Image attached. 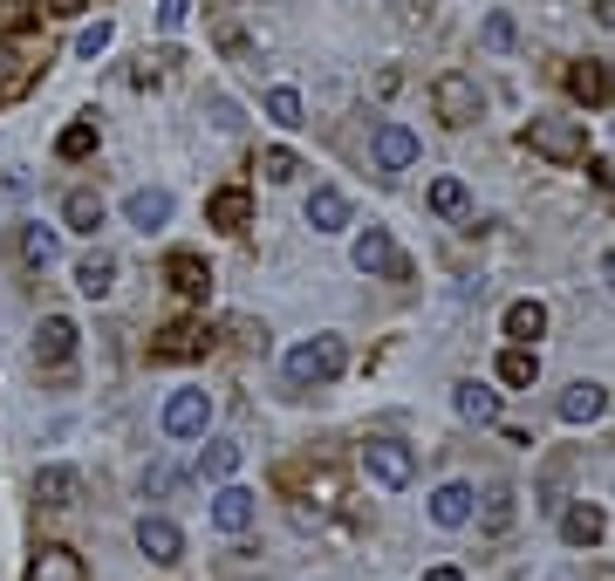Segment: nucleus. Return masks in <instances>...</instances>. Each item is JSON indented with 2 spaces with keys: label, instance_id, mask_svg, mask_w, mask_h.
Instances as JSON below:
<instances>
[{
  "label": "nucleus",
  "instance_id": "nucleus-1",
  "mask_svg": "<svg viewBox=\"0 0 615 581\" xmlns=\"http://www.w3.org/2000/svg\"><path fill=\"white\" fill-rule=\"evenodd\" d=\"M342 363H349L342 336H308V342H294V349H288V384H294V390L336 384V376H342Z\"/></svg>",
  "mask_w": 615,
  "mask_h": 581
},
{
  "label": "nucleus",
  "instance_id": "nucleus-2",
  "mask_svg": "<svg viewBox=\"0 0 615 581\" xmlns=\"http://www.w3.org/2000/svg\"><path fill=\"white\" fill-rule=\"evenodd\" d=\"M520 144L533 150V158H554V165H581L588 158V131H581V117H533Z\"/></svg>",
  "mask_w": 615,
  "mask_h": 581
},
{
  "label": "nucleus",
  "instance_id": "nucleus-3",
  "mask_svg": "<svg viewBox=\"0 0 615 581\" xmlns=\"http://www.w3.org/2000/svg\"><path fill=\"white\" fill-rule=\"evenodd\" d=\"M431 110H438V123H445V131H466V123L485 110V89L472 83L466 69H445L438 83H431Z\"/></svg>",
  "mask_w": 615,
  "mask_h": 581
},
{
  "label": "nucleus",
  "instance_id": "nucleus-4",
  "mask_svg": "<svg viewBox=\"0 0 615 581\" xmlns=\"http://www.w3.org/2000/svg\"><path fill=\"white\" fill-rule=\"evenodd\" d=\"M363 472L376 479L383 493H403L410 479H418V451H410L403 438H370L363 445Z\"/></svg>",
  "mask_w": 615,
  "mask_h": 581
},
{
  "label": "nucleus",
  "instance_id": "nucleus-5",
  "mask_svg": "<svg viewBox=\"0 0 615 581\" xmlns=\"http://www.w3.org/2000/svg\"><path fill=\"white\" fill-rule=\"evenodd\" d=\"M349 261H355V274H390V281H410V261L397 254L390 226H363L355 246H349Z\"/></svg>",
  "mask_w": 615,
  "mask_h": 581
},
{
  "label": "nucleus",
  "instance_id": "nucleus-6",
  "mask_svg": "<svg viewBox=\"0 0 615 581\" xmlns=\"http://www.w3.org/2000/svg\"><path fill=\"white\" fill-rule=\"evenodd\" d=\"M75 342H83V328H75L69 315H41L28 356H35V370H69L75 363Z\"/></svg>",
  "mask_w": 615,
  "mask_h": 581
},
{
  "label": "nucleus",
  "instance_id": "nucleus-7",
  "mask_svg": "<svg viewBox=\"0 0 615 581\" xmlns=\"http://www.w3.org/2000/svg\"><path fill=\"white\" fill-rule=\"evenodd\" d=\"M8 246H14V261L28 267V274H41V267H56V226H41V219H14L8 226Z\"/></svg>",
  "mask_w": 615,
  "mask_h": 581
},
{
  "label": "nucleus",
  "instance_id": "nucleus-8",
  "mask_svg": "<svg viewBox=\"0 0 615 581\" xmlns=\"http://www.w3.org/2000/svg\"><path fill=\"white\" fill-rule=\"evenodd\" d=\"M213 424V397L205 390H171L165 397V438H205Z\"/></svg>",
  "mask_w": 615,
  "mask_h": 581
},
{
  "label": "nucleus",
  "instance_id": "nucleus-9",
  "mask_svg": "<svg viewBox=\"0 0 615 581\" xmlns=\"http://www.w3.org/2000/svg\"><path fill=\"white\" fill-rule=\"evenodd\" d=\"M137 554H144V561H158V568H178V561H185V534H178V520L144 513L137 520Z\"/></svg>",
  "mask_w": 615,
  "mask_h": 581
},
{
  "label": "nucleus",
  "instance_id": "nucleus-10",
  "mask_svg": "<svg viewBox=\"0 0 615 581\" xmlns=\"http://www.w3.org/2000/svg\"><path fill=\"white\" fill-rule=\"evenodd\" d=\"M205 349H213V336H205L198 322H171L150 336V363H198Z\"/></svg>",
  "mask_w": 615,
  "mask_h": 581
},
{
  "label": "nucleus",
  "instance_id": "nucleus-11",
  "mask_svg": "<svg viewBox=\"0 0 615 581\" xmlns=\"http://www.w3.org/2000/svg\"><path fill=\"white\" fill-rule=\"evenodd\" d=\"M370 158H376V171H410V165L424 158V144H418V131H410V123H376Z\"/></svg>",
  "mask_w": 615,
  "mask_h": 581
},
{
  "label": "nucleus",
  "instance_id": "nucleus-12",
  "mask_svg": "<svg viewBox=\"0 0 615 581\" xmlns=\"http://www.w3.org/2000/svg\"><path fill=\"white\" fill-rule=\"evenodd\" d=\"M253 513H261V499H253L246 486H233V479H219V493H213V526L219 534H246Z\"/></svg>",
  "mask_w": 615,
  "mask_h": 581
},
{
  "label": "nucleus",
  "instance_id": "nucleus-13",
  "mask_svg": "<svg viewBox=\"0 0 615 581\" xmlns=\"http://www.w3.org/2000/svg\"><path fill=\"white\" fill-rule=\"evenodd\" d=\"M602 534H608V513L595 499H568V507H560V541L568 547H595Z\"/></svg>",
  "mask_w": 615,
  "mask_h": 581
},
{
  "label": "nucleus",
  "instance_id": "nucleus-14",
  "mask_svg": "<svg viewBox=\"0 0 615 581\" xmlns=\"http://www.w3.org/2000/svg\"><path fill=\"white\" fill-rule=\"evenodd\" d=\"M35 499L56 507V513H69L75 499H83V472H75V465H41L35 472Z\"/></svg>",
  "mask_w": 615,
  "mask_h": 581
},
{
  "label": "nucleus",
  "instance_id": "nucleus-15",
  "mask_svg": "<svg viewBox=\"0 0 615 581\" xmlns=\"http://www.w3.org/2000/svg\"><path fill=\"white\" fill-rule=\"evenodd\" d=\"M102 219H110V206H102V192H89V185H75V192L62 198V226H69V233H83V240H96V233H102Z\"/></svg>",
  "mask_w": 615,
  "mask_h": 581
},
{
  "label": "nucleus",
  "instance_id": "nucleus-16",
  "mask_svg": "<svg viewBox=\"0 0 615 581\" xmlns=\"http://www.w3.org/2000/svg\"><path fill=\"white\" fill-rule=\"evenodd\" d=\"M123 219H131L137 233H158V226L171 219V192L165 185H137L131 198H123Z\"/></svg>",
  "mask_w": 615,
  "mask_h": 581
},
{
  "label": "nucleus",
  "instance_id": "nucleus-17",
  "mask_svg": "<svg viewBox=\"0 0 615 581\" xmlns=\"http://www.w3.org/2000/svg\"><path fill=\"white\" fill-rule=\"evenodd\" d=\"M205 219H213L219 233H240V226L253 219V192L246 185H219L213 198H205Z\"/></svg>",
  "mask_w": 615,
  "mask_h": 581
},
{
  "label": "nucleus",
  "instance_id": "nucleus-18",
  "mask_svg": "<svg viewBox=\"0 0 615 581\" xmlns=\"http://www.w3.org/2000/svg\"><path fill=\"white\" fill-rule=\"evenodd\" d=\"M554 411H560V424H595V417L608 411V390H602V384H568Z\"/></svg>",
  "mask_w": 615,
  "mask_h": 581
},
{
  "label": "nucleus",
  "instance_id": "nucleus-19",
  "mask_svg": "<svg viewBox=\"0 0 615 581\" xmlns=\"http://www.w3.org/2000/svg\"><path fill=\"white\" fill-rule=\"evenodd\" d=\"M165 281L185 294V301H205V294H213V267H205L198 254H171L165 261Z\"/></svg>",
  "mask_w": 615,
  "mask_h": 581
},
{
  "label": "nucleus",
  "instance_id": "nucleus-20",
  "mask_svg": "<svg viewBox=\"0 0 615 581\" xmlns=\"http://www.w3.org/2000/svg\"><path fill=\"white\" fill-rule=\"evenodd\" d=\"M308 226H315V233H342V226H349V192L315 185V192H308Z\"/></svg>",
  "mask_w": 615,
  "mask_h": 581
},
{
  "label": "nucleus",
  "instance_id": "nucleus-21",
  "mask_svg": "<svg viewBox=\"0 0 615 581\" xmlns=\"http://www.w3.org/2000/svg\"><path fill=\"white\" fill-rule=\"evenodd\" d=\"M28 581H89V574H83V554L75 547H35Z\"/></svg>",
  "mask_w": 615,
  "mask_h": 581
},
{
  "label": "nucleus",
  "instance_id": "nucleus-22",
  "mask_svg": "<svg viewBox=\"0 0 615 581\" xmlns=\"http://www.w3.org/2000/svg\"><path fill=\"white\" fill-rule=\"evenodd\" d=\"M431 526H445V534H451V526H472V486L451 479V486L431 493Z\"/></svg>",
  "mask_w": 615,
  "mask_h": 581
},
{
  "label": "nucleus",
  "instance_id": "nucleus-23",
  "mask_svg": "<svg viewBox=\"0 0 615 581\" xmlns=\"http://www.w3.org/2000/svg\"><path fill=\"white\" fill-rule=\"evenodd\" d=\"M499 384L506 390H533V384H541V349H533V342H512L506 356H499Z\"/></svg>",
  "mask_w": 615,
  "mask_h": 581
},
{
  "label": "nucleus",
  "instance_id": "nucleus-24",
  "mask_svg": "<svg viewBox=\"0 0 615 581\" xmlns=\"http://www.w3.org/2000/svg\"><path fill=\"white\" fill-rule=\"evenodd\" d=\"M568 89L581 96V104H608V96H615V75H608V62L588 56V62H575V69H568Z\"/></svg>",
  "mask_w": 615,
  "mask_h": 581
},
{
  "label": "nucleus",
  "instance_id": "nucleus-25",
  "mask_svg": "<svg viewBox=\"0 0 615 581\" xmlns=\"http://www.w3.org/2000/svg\"><path fill=\"white\" fill-rule=\"evenodd\" d=\"M75 288H83L89 301H102V294L117 288V254H102V246H96V254H83V261H75Z\"/></svg>",
  "mask_w": 615,
  "mask_h": 581
},
{
  "label": "nucleus",
  "instance_id": "nucleus-26",
  "mask_svg": "<svg viewBox=\"0 0 615 581\" xmlns=\"http://www.w3.org/2000/svg\"><path fill=\"white\" fill-rule=\"evenodd\" d=\"M261 110H267V123H280V131H301V123H308V104H301L294 83H274V89L261 96Z\"/></svg>",
  "mask_w": 615,
  "mask_h": 581
},
{
  "label": "nucleus",
  "instance_id": "nucleus-27",
  "mask_svg": "<svg viewBox=\"0 0 615 581\" xmlns=\"http://www.w3.org/2000/svg\"><path fill=\"white\" fill-rule=\"evenodd\" d=\"M472 513H479L485 534H506V526L520 520V493H512V486H493V493H485V507H472Z\"/></svg>",
  "mask_w": 615,
  "mask_h": 581
},
{
  "label": "nucleus",
  "instance_id": "nucleus-28",
  "mask_svg": "<svg viewBox=\"0 0 615 581\" xmlns=\"http://www.w3.org/2000/svg\"><path fill=\"white\" fill-rule=\"evenodd\" d=\"M246 465V445H233V438H213L198 451V479H233Z\"/></svg>",
  "mask_w": 615,
  "mask_h": 581
},
{
  "label": "nucleus",
  "instance_id": "nucleus-29",
  "mask_svg": "<svg viewBox=\"0 0 615 581\" xmlns=\"http://www.w3.org/2000/svg\"><path fill=\"white\" fill-rule=\"evenodd\" d=\"M506 336L512 342H541L547 336V301H512V308H506Z\"/></svg>",
  "mask_w": 615,
  "mask_h": 581
},
{
  "label": "nucleus",
  "instance_id": "nucleus-30",
  "mask_svg": "<svg viewBox=\"0 0 615 581\" xmlns=\"http://www.w3.org/2000/svg\"><path fill=\"white\" fill-rule=\"evenodd\" d=\"M458 417L466 424H499V390H485V384H458Z\"/></svg>",
  "mask_w": 615,
  "mask_h": 581
},
{
  "label": "nucleus",
  "instance_id": "nucleus-31",
  "mask_svg": "<svg viewBox=\"0 0 615 581\" xmlns=\"http://www.w3.org/2000/svg\"><path fill=\"white\" fill-rule=\"evenodd\" d=\"M472 198H466V179H431V213H445V219H458Z\"/></svg>",
  "mask_w": 615,
  "mask_h": 581
},
{
  "label": "nucleus",
  "instance_id": "nucleus-32",
  "mask_svg": "<svg viewBox=\"0 0 615 581\" xmlns=\"http://www.w3.org/2000/svg\"><path fill=\"white\" fill-rule=\"evenodd\" d=\"M89 150H96V123H89V117H83V123H69V131L56 137V158H69V165H75V158H89Z\"/></svg>",
  "mask_w": 615,
  "mask_h": 581
},
{
  "label": "nucleus",
  "instance_id": "nucleus-33",
  "mask_svg": "<svg viewBox=\"0 0 615 581\" xmlns=\"http://www.w3.org/2000/svg\"><path fill=\"white\" fill-rule=\"evenodd\" d=\"M294 171H301L294 150H280V144H274V150H261V179H267V185H288Z\"/></svg>",
  "mask_w": 615,
  "mask_h": 581
},
{
  "label": "nucleus",
  "instance_id": "nucleus-34",
  "mask_svg": "<svg viewBox=\"0 0 615 581\" xmlns=\"http://www.w3.org/2000/svg\"><path fill=\"white\" fill-rule=\"evenodd\" d=\"M512 41H520V28H512V14H485V48H493V56H506Z\"/></svg>",
  "mask_w": 615,
  "mask_h": 581
},
{
  "label": "nucleus",
  "instance_id": "nucleus-35",
  "mask_svg": "<svg viewBox=\"0 0 615 581\" xmlns=\"http://www.w3.org/2000/svg\"><path fill=\"white\" fill-rule=\"evenodd\" d=\"M110 35H117L110 21H96V28H83V35H75V56H83V62H96L102 48H110Z\"/></svg>",
  "mask_w": 615,
  "mask_h": 581
},
{
  "label": "nucleus",
  "instance_id": "nucleus-36",
  "mask_svg": "<svg viewBox=\"0 0 615 581\" xmlns=\"http://www.w3.org/2000/svg\"><path fill=\"white\" fill-rule=\"evenodd\" d=\"M185 14H192V0H165V8H158V28L178 35V28H185Z\"/></svg>",
  "mask_w": 615,
  "mask_h": 581
},
{
  "label": "nucleus",
  "instance_id": "nucleus-37",
  "mask_svg": "<svg viewBox=\"0 0 615 581\" xmlns=\"http://www.w3.org/2000/svg\"><path fill=\"white\" fill-rule=\"evenodd\" d=\"M14 83H21V56H14V48H8V41H0V96H8Z\"/></svg>",
  "mask_w": 615,
  "mask_h": 581
},
{
  "label": "nucleus",
  "instance_id": "nucleus-38",
  "mask_svg": "<svg viewBox=\"0 0 615 581\" xmlns=\"http://www.w3.org/2000/svg\"><path fill=\"white\" fill-rule=\"evenodd\" d=\"M171 486H178V472H171V465H150V472H144V493H158V499H165Z\"/></svg>",
  "mask_w": 615,
  "mask_h": 581
},
{
  "label": "nucleus",
  "instance_id": "nucleus-39",
  "mask_svg": "<svg viewBox=\"0 0 615 581\" xmlns=\"http://www.w3.org/2000/svg\"><path fill=\"white\" fill-rule=\"evenodd\" d=\"M41 14H56V21H69V14H83V0H41Z\"/></svg>",
  "mask_w": 615,
  "mask_h": 581
},
{
  "label": "nucleus",
  "instance_id": "nucleus-40",
  "mask_svg": "<svg viewBox=\"0 0 615 581\" xmlns=\"http://www.w3.org/2000/svg\"><path fill=\"white\" fill-rule=\"evenodd\" d=\"M21 14H28V0H0V28H14Z\"/></svg>",
  "mask_w": 615,
  "mask_h": 581
},
{
  "label": "nucleus",
  "instance_id": "nucleus-41",
  "mask_svg": "<svg viewBox=\"0 0 615 581\" xmlns=\"http://www.w3.org/2000/svg\"><path fill=\"white\" fill-rule=\"evenodd\" d=\"M595 21H602V28H615V0H595Z\"/></svg>",
  "mask_w": 615,
  "mask_h": 581
},
{
  "label": "nucleus",
  "instance_id": "nucleus-42",
  "mask_svg": "<svg viewBox=\"0 0 615 581\" xmlns=\"http://www.w3.org/2000/svg\"><path fill=\"white\" fill-rule=\"evenodd\" d=\"M383 8H397V14H418V8H431V0H383Z\"/></svg>",
  "mask_w": 615,
  "mask_h": 581
},
{
  "label": "nucleus",
  "instance_id": "nucleus-43",
  "mask_svg": "<svg viewBox=\"0 0 615 581\" xmlns=\"http://www.w3.org/2000/svg\"><path fill=\"white\" fill-rule=\"evenodd\" d=\"M424 581H466V574H458V568H431Z\"/></svg>",
  "mask_w": 615,
  "mask_h": 581
},
{
  "label": "nucleus",
  "instance_id": "nucleus-44",
  "mask_svg": "<svg viewBox=\"0 0 615 581\" xmlns=\"http://www.w3.org/2000/svg\"><path fill=\"white\" fill-rule=\"evenodd\" d=\"M602 281H608V294H615V254H602Z\"/></svg>",
  "mask_w": 615,
  "mask_h": 581
}]
</instances>
